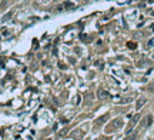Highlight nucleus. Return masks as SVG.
Listing matches in <instances>:
<instances>
[{"label":"nucleus","mask_w":154,"mask_h":140,"mask_svg":"<svg viewBox=\"0 0 154 140\" xmlns=\"http://www.w3.org/2000/svg\"><path fill=\"white\" fill-rule=\"evenodd\" d=\"M120 127H123V120L121 119H116V120H113L111 123L108 124V127H107V132H113V130H117V129H120Z\"/></svg>","instance_id":"1"},{"label":"nucleus","mask_w":154,"mask_h":140,"mask_svg":"<svg viewBox=\"0 0 154 140\" xmlns=\"http://www.w3.org/2000/svg\"><path fill=\"white\" fill-rule=\"evenodd\" d=\"M138 119H140V116H134V117H133V119H131V122H130V126L129 127H127V130H126V132L127 133H130L131 132V130H133V127H134V126H136V123H137L138 122Z\"/></svg>","instance_id":"2"},{"label":"nucleus","mask_w":154,"mask_h":140,"mask_svg":"<svg viewBox=\"0 0 154 140\" xmlns=\"http://www.w3.org/2000/svg\"><path fill=\"white\" fill-rule=\"evenodd\" d=\"M144 103H146V97H140V99L137 100V104H136L137 110H138V109H141V107L144 106Z\"/></svg>","instance_id":"3"},{"label":"nucleus","mask_w":154,"mask_h":140,"mask_svg":"<svg viewBox=\"0 0 154 140\" xmlns=\"http://www.w3.org/2000/svg\"><path fill=\"white\" fill-rule=\"evenodd\" d=\"M97 96H98V99L103 100V99H107V97H108V93H107L106 90H98V94H97Z\"/></svg>","instance_id":"4"},{"label":"nucleus","mask_w":154,"mask_h":140,"mask_svg":"<svg viewBox=\"0 0 154 140\" xmlns=\"http://www.w3.org/2000/svg\"><path fill=\"white\" fill-rule=\"evenodd\" d=\"M151 122H153V117H151V116H147L146 122L143 123V126H144V127H147V126H150V124H151Z\"/></svg>","instance_id":"5"},{"label":"nucleus","mask_w":154,"mask_h":140,"mask_svg":"<svg viewBox=\"0 0 154 140\" xmlns=\"http://www.w3.org/2000/svg\"><path fill=\"white\" fill-rule=\"evenodd\" d=\"M106 120H107V115H106V116H103L101 119H98V120H97V122H96V123H97V124H101V123H104Z\"/></svg>","instance_id":"6"},{"label":"nucleus","mask_w":154,"mask_h":140,"mask_svg":"<svg viewBox=\"0 0 154 140\" xmlns=\"http://www.w3.org/2000/svg\"><path fill=\"white\" fill-rule=\"evenodd\" d=\"M129 47L130 49H136V43H129Z\"/></svg>","instance_id":"7"},{"label":"nucleus","mask_w":154,"mask_h":140,"mask_svg":"<svg viewBox=\"0 0 154 140\" xmlns=\"http://www.w3.org/2000/svg\"><path fill=\"white\" fill-rule=\"evenodd\" d=\"M101 140H108V139H107V137H103V139H101Z\"/></svg>","instance_id":"8"}]
</instances>
